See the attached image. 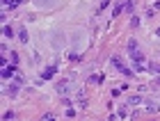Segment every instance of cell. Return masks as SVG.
Segmentation results:
<instances>
[{
  "instance_id": "obj_1",
  "label": "cell",
  "mask_w": 160,
  "mask_h": 121,
  "mask_svg": "<svg viewBox=\"0 0 160 121\" xmlns=\"http://www.w3.org/2000/svg\"><path fill=\"white\" fill-rule=\"evenodd\" d=\"M110 62H112V66L117 69L123 78H133V75H135V71H133V69H128L126 64L121 62V57H119V55H112V57H110Z\"/></svg>"
},
{
  "instance_id": "obj_2",
  "label": "cell",
  "mask_w": 160,
  "mask_h": 121,
  "mask_svg": "<svg viewBox=\"0 0 160 121\" xmlns=\"http://www.w3.org/2000/svg\"><path fill=\"white\" fill-rule=\"evenodd\" d=\"M144 110H147L149 112V114H158V112H160V103L158 101H149V98H144Z\"/></svg>"
},
{
  "instance_id": "obj_3",
  "label": "cell",
  "mask_w": 160,
  "mask_h": 121,
  "mask_svg": "<svg viewBox=\"0 0 160 121\" xmlns=\"http://www.w3.org/2000/svg\"><path fill=\"white\" fill-rule=\"evenodd\" d=\"M55 91H57V94H69V91H71V80H69V78H67V80H62V82H57L55 85Z\"/></svg>"
},
{
  "instance_id": "obj_4",
  "label": "cell",
  "mask_w": 160,
  "mask_h": 121,
  "mask_svg": "<svg viewBox=\"0 0 160 121\" xmlns=\"http://www.w3.org/2000/svg\"><path fill=\"white\" fill-rule=\"evenodd\" d=\"M55 73H57V66H55V64H50V66H46L41 71V80H50Z\"/></svg>"
},
{
  "instance_id": "obj_5",
  "label": "cell",
  "mask_w": 160,
  "mask_h": 121,
  "mask_svg": "<svg viewBox=\"0 0 160 121\" xmlns=\"http://www.w3.org/2000/svg\"><path fill=\"white\" fill-rule=\"evenodd\" d=\"M18 91H21V82H14V85H9V87H5V94H7V96H12V98L16 96Z\"/></svg>"
},
{
  "instance_id": "obj_6",
  "label": "cell",
  "mask_w": 160,
  "mask_h": 121,
  "mask_svg": "<svg viewBox=\"0 0 160 121\" xmlns=\"http://www.w3.org/2000/svg\"><path fill=\"white\" fill-rule=\"evenodd\" d=\"M128 57L133 60V62H144V55L137 51V48H135V51H128Z\"/></svg>"
},
{
  "instance_id": "obj_7",
  "label": "cell",
  "mask_w": 160,
  "mask_h": 121,
  "mask_svg": "<svg viewBox=\"0 0 160 121\" xmlns=\"http://www.w3.org/2000/svg\"><path fill=\"white\" fill-rule=\"evenodd\" d=\"M126 103H128V105H142V103H144V98H142L140 94H135V96H128V98H126Z\"/></svg>"
},
{
  "instance_id": "obj_8",
  "label": "cell",
  "mask_w": 160,
  "mask_h": 121,
  "mask_svg": "<svg viewBox=\"0 0 160 121\" xmlns=\"http://www.w3.org/2000/svg\"><path fill=\"white\" fill-rule=\"evenodd\" d=\"M117 117H119V119H126V117H130V110H128V105H121V108L117 110Z\"/></svg>"
},
{
  "instance_id": "obj_9",
  "label": "cell",
  "mask_w": 160,
  "mask_h": 121,
  "mask_svg": "<svg viewBox=\"0 0 160 121\" xmlns=\"http://www.w3.org/2000/svg\"><path fill=\"white\" fill-rule=\"evenodd\" d=\"M87 80H89V82H94V85H101V82L105 80V75H101V73H94V75H89V78H87Z\"/></svg>"
},
{
  "instance_id": "obj_10",
  "label": "cell",
  "mask_w": 160,
  "mask_h": 121,
  "mask_svg": "<svg viewBox=\"0 0 160 121\" xmlns=\"http://www.w3.org/2000/svg\"><path fill=\"white\" fill-rule=\"evenodd\" d=\"M133 9H135V0H126V2H123V12L133 14Z\"/></svg>"
},
{
  "instance_id": "obj_11",
  "label": "cell",
  "mask_w": 160,
  "mask_h": 121,
  "mask_svg": "<svg viewBox=\"0 0 160 121\" xmlns=\"http://www.w3.org/2000/svg\"><path fill=\"white\" fill-rule=\"evenodd\" d=\"M18 41L21 44H28V30L25 27H18Z\"/></svg>"
},
{
  "instance_id": "obj_12",
  "label": "cell",
  "mask_w": 160,
  "mask_h": 121,
  "mask_svg": "<svg viewBox=\"0 0 160 121\" xmlns=\"http://www.w3.org/2000/svg\"><path fill=\"white\" fill-rule=\"evenodd\" d=\"M149 71H151L153 75H160V62H151V64H149Z\"/></svg>"
},
{
  "instance_id": "obj_13",
  "label": "cell",
  "mask_w": 160,
  "mask_h": 121,
  "mask_svg": "<svg viewBox=\"0 0 160 121\" xmlns=\"http://www.w3.org/2000/svg\"><path fill=\"white\" fill-rule=\"evenodd\" d=\"M2 37H5V39H12V37H14V30H12L9 25H5V27H2Z\"/></svg>"
},
{
  "instance_id": "obj_14",
  "label": "cell",
  "mask_w": 160,
  "mask_h": 121,
  "mask_svg": "<svg viewBox=\"0 0 160 121\" xmlns=\"http://www.w3.org/2000/svg\"><path fill=\"white\" fill-rule=\"evenodd\" d=\"M18 60H21V57H18V53H16V51H12V53H9V62L14 64V66H18Z\"/></svg>"
},
{
  "instance_id": "obj_15",
  "label": "cell",
  "mask_w": 160,
  "mask_h": 121,
  "mask_svg": "<svg viewBox=\"0 0 160 121\" xmlns=\"http://www.w3.org/2000/svg\"><path fill=\"white\" fill-rule=\"evenodd\" d=\"M2 119H5V121H9V119H16V112H12V110H5Z\"/></svg>"
},
{
  "instance_id": "obj_16",
  "label": "cell",
  "mask_w": 160,
  "mask_h": 121,
  "mask_svg": "<svg viewBox=\"0 0 160 121\" xmlns=\"http://www.w3.org/2000/svg\"><path fill=\"white\" fill-rule=\"evenodd\" d=\"M137 48V39H128V46H126V51H135Z\"/></svg>"
},
{
  "instance_id": "obj_17",
  "label": "cell",
  "mask_w": 160,
  "mask_h": 121,
  "mask_svg": "<svg viewBox=\"0 0 160 121\" xmlns=\"http://www.w3.org/2000/svg\"><path fill=\"white\" fill-rule=\"evenodd\" d=\"M121 12H123V2H121V5H117V7H114V9H112V16H119Z\"/></svg>"
},
{
  "instance_id": "obj_18",
  "label": "cell",
  "mask_w": 160,
  "mask_h": 121,
  "mask_svg": "<svg viewBox=\"0 0 160 121\" xmlns=\"http://www.w3.org/2000/svg\"><path fill=\"white\" fill-rule=\"evenodd\" d=\"M25 0H12V5H9V9H16V7H21Z\"/></svg>"
},
{
  "instance_id": "obj_19",
  "label": "cell",
  "mask_w": 160,
  "mask_h": 121,
  "mask_svg": "<svg viewBox=\"0 0 160 121\" xmlns=\"http://www.w3.org/2000/svg\"><path fill=\"white\" fill-rule=\"evenodd\" d=\"M14 80H16V82H21V85H23V82H25V78H23V73H21V71H16V75H14Z\"/></svg>"
},
{
  "instance_id": "obj_20",
  "label": "cell",
  "mask_w": 160,
  "mask_h": 121,
  "mask_svg": "<svg viewBox=\"0 0 160 121\" xmlns=\"http://www.w3.org/2000/svg\"><path fill=\"white\" fill-rule=\"evenodd\" d=\"M130 27H140V16H133V18H130Z\"/></svg>"
},
{
  "instance_id": "obj_21",
  "label": "cell",
  "mask_w": 160,
  "mask_h": 121,
  "mask_svg": "<svg viewBox=\"0 0 160 121\" xmlns=\"http://www.w3.org/2000/svg\"><path fill=\"white\" fill-rule=\"evenodd\" d=\"M69 60H71V62H78V60H82V57H80L78 53H69Z\"/></svg>"
},
{
  "instance_id": "obj_22",
  "label": "cell",
  "mask_w": 160,
  "mask_h": 121,
  "mask_svg": "<svg viewBox=\"0 0 160 121\" xmlns=\"http://www.w3.org/2000/svg\"><path fill=\"white\" fill-rule=\"evenodd\" d=\"M73 117H76V110L69 105V110H67V119H73Z\"/></svg>"
},
{
  "instance_id": "obj_23",
  "label": "cell",
  "mask_w": 160,
  "mask_h": 121,
  "mask_svg": "<svg viewBox=\"0 0 160 121\" xmlns=\"http://www.w3.org/2000/svg\"><path fill=\"white\" fill-rule=\"evenodd\" d=\"M41 119H43V121H53V119H55V114H53V112H46V114H43Z\"/></svg>"
},
{
  "instance_id": "obj_24",
  "label": "cell",
  "mask_w": 160,
  "mask_h": 121,
  "mask_svg": "<svg viewBox=\"0 0 160 121\" xmlns=\"http://www.w3.org/2000/svg\"><path fill=\"white\" fill-rule=\"evenodd\" d=\"M108 7H110V0H103V2H101V9H108Z\"/></svg>"
},
{
  "instance_id": "obj_25",
  "label": "cell",
  "mask_w": 160,
  "mask_h": 121,
  "mask_svg": "<svg viewBox=\"0 0 160 121\" xmlns=\"http://www.w3.org/2000/svg\"><path fill=\"white\" fill-rule=\"evenodd\" d=\"M156 9H160V0H158V2L153 5V12H156Z\"/></svg>"
},
{
  "instance_id": "obj_26",
  "label": "cell",
  "mask_w": 160,
  "mask_h": 121,
  "mask_svg": "<svg viewBox=\"0 0 160 121\" xmlns=\"http://www.w3.org/2000/svg\"><path fill=\"white\" fill-rule=\"evenodd\" d=\"M2 2H5V5H7V7H9V5H12V0H2Z\"/></svg>"
},
{
  "instance_id": "obj_27",
  "label": "cell",
  "mask_w": 160,
  "mask_h": 121,
  "mask_svg": "<svg viewBox=\"0 0 160 121\" xmlns=\"http://www.w3.org/2000/svg\"><path fill=\"white\" fill-rule=\"evenodd\" d=\"M156 85H158V87H160V75H158V78H156Z\"/></svg>"
},
{
  "instance_id": "obj_28",
  "label": "cell",
  "mask_w": 160,
  "mask_h": 121,
  "mask_svg": "<svg viewBox=\"0 0 160 121\" xmlns=\"http://www.w3.org/2000/svg\"><path fill=\"white\" fill-rule=\"evenodd\" d=\"M156 34H158V37H160V27H158V30H156Z\"/></svg>"
}]
</instances>
